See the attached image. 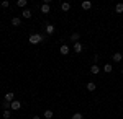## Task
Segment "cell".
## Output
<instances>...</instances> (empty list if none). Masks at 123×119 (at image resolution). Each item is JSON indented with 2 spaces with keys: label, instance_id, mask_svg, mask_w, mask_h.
I'll use <instances>...</instances> for the list:
<instances>
[{
  "label": "cell",
  "instance_id": "obj_1",
  "mask_svg": "<svg viewBox=\"0 0 123 119\" xmlns=\"http://www.w3.org/2000/svg\"><path fill=\"white\" fill-rule=\"evenodd\" d=\"M41 41H43V36H41V34H31V36H30V43H31V44H38Z\"/></svg>",
  "mask_w": 123,
  "mask_h": 119
},
{
  "label": "cell",
  "instance_id": "obj_2",
  "mask_svg": "<svg viewBox=\"0 0 123 119\" xmlns=\"http://www.w3.org/2000/svg\"><path fill=\"white\" fill-rule=\"evenodd\" d=\"M20 108H21V103H20L18 100H13V101H12V108H10L12 111H18Z\"/></svg>",
  "mask_w": 123,
  "mask_h": 119
},
{
  "label": "cell",
  "instance_id": "obj_3",
  "mask_svg": "<svg viewBox=\"0 0 123 119\" xmlns=\"http://www.w3.org/2000/svg\"><path fill=\"white\" fill-rule=\"evenodd\" d=\"M39 10H41V13H44V15H46V13H49V10H51V8H49V5H48V3H43Z\"/></svg>",
  "mask_w": 123,
  "mask_h": 119
},
{
  "label": "cell",
  "instance_id": "obj_4",
  "mask_svg": "<svg viewBox=\"0 0 123 119\" xmlns=\"http://www.w3.org/2000/svg\"><path fill=\"white\" fill-rule=\"evenodd\" d=\"M13 100H15V95H13L12 92H8L7 95H5V101H8V103H12Z\"/></svg>",
  "mask_w": 123,
  "mask_h": 119
},
{
  "label": "cell",
  "instance_id": "obj_5",
  "mask_svg": "<svg viewBox=\"0 0 123 119\" xmlns=\"http://www.w3.org/2000/svg\"><path fill=\"white\" fill-rule=\"evenodd\" d=\"M82 44H80V43H74V51H76L77 54H79V52H82Z\"/></svg>",
  "mask_w": 123,
  "mask_h": 119
},
{
  "label": "cell",
  "instance_id": "obj_6",
  "mask_svg": "<svg viewBox=\"0 0 123 119\" xmlns=\"http://www.w3.org/2000/svg\"><path fill=\"white\" fill-rule=\"evenodd\" d=\"M59 51H61V54H62V55L69 54V46H66V44H62V46H61V49H59Z\"/></svg>",
  "mask_w": 123,
  "mask_h": 119
},
{
  "label": "cell",
  "instance_id": "obj_7",
  "mask_svg": "<svg viewBox=\"0 0 123 119\" xmlns=\"http://www.w3.org/2000/svg\"><path fill=\"white\" fill-rule=\"evenodd\" d=\"M95 88H97V85H95L94 82H89V83H87V90H89V92H95Z\"/></svg>",
  "mask_w": 123,
  "mask_h": 119
},
{
  "label": "cell",
  "instance_id": "obj_8",
  "mask_svg": "<svg viewBox=\"0 0 123 119\" xmlns=\"http://www.w3.org/2000/svg\"><path fill=\"white\" fill-rule=\"evenodd\" d=\"M79 39H80V34H79V33H74V34H71V41H74V43H79Z\"/></svg>",
  "mask_w": 123,
  "mask_h": 119
},
{
  "label": "cell",
  "instance_id": "obj_9",
  "mask_svg": "<svg viewBox=\"0 0 123 119\" xmlns=\"http://www.w3.org/2000/svg\"><path fill=\"white\" fill-rule=\"evenodd\" d=\"M90 7H92V3H90L89 0H85V2H82V8H84V10H90Z\"/></svg>",
  "mask_w": 123,
  "mask_h": 119
},
{
  "label": "cell",
  "instance_id": "obj_10",
  "mask_svg": "<svg viewBox=\"0 0 123 119\" xmlns=\"http://www.w3.org/2000/svg\"><path fill=\"white\" fill-rule=\"evenodd\" d=\"M122 59H123V55L120 54V52H115V54H113V60H115V62H120Z\"/></svg>",
  "mask_w": 123,
  "mask_h": 119
},
{
  "label": "cell",
  "instance_id": "obj_11",
  "mask_svg": "<svg viewBox=\"0 0 123 119\" xmlns=\"http://www.w3.org/2000/svg\"><path fill=\"white\" fill-rule=\"evenodd\" d=\"M98 72H100V69H98V65H92V67H90V73H94V75H97Z\"/></svg>",
  "mask_w": 123,
  "mask_h": 119
},
{
  "label": "cell",
  "instance_id": "obj_12",
  "mask_svg": "<svg viewBox=\"0 0 123 119\" xmlns=\"http://www.w3.org/2000/svg\"><path fill=\"white\" fill-rule=\"evenodd\" d=\"M61 10H62V11H69V10H71V5H69L67 2H64V3L61 5Z\"/></svg>",
  "mask_w": 123,
  "mask_h": 119
},
{
  "label": "cell",
  "instance_id": "obj_13",
  "mask_svg": "<svg viewBox=\"0 0 123 119\" xmlns=\"http://www.w3.org/2000/svg\"><path fill=\"white\" fill-rule=\"evenodd\" d=\"M12 25H13V26H20V25H21L20 18H17V16H15V18H12Z\"/></svg>",
  "mask_w": 123,
  "mask_h": 119
},
{
  "label": "cell",
  "instance_id": "obj_14",
  "mask_svg": "<svg viewBox=\"0 0 123 119\" xmlns=\"http://www.w3.org/2000/svg\"><path fill=\"white\" fill-rule=\"evenodd\" d=\"M115 11H117V13H123V3H117Z\"/></svg>",
  "mask_w": 123,
  "mask_h": 119
},
{
  "label": "cell",
  "instance_id": "obj_15",
  "mask_svg": "<svg viewBox=\"0 0 123 119\" xmlns=\"http://www.w3.org/2000/svg\"><path fill=\"white\" fill-rule=\"evenodd\" d=\"M10 114H12V111L10 109H3V113H2V116H3V119H8Z\"/></svg>",
  "mask_w": 123,
  "mask_h": 119
},
{
  "label": "cell",
  "instance_id": "obj_16",
  "mask_svg": "<svg viewBox=\"0 0 123 119\" xmlns=\"http://www.w3.org/2000/svg\"><path fill=\"white\" fill-rule=\"evenodd\" d=\"M23 18H31V10H23Z\"/></svg>",
  "mask_w": 123,
  "mask_h": 119
},
{
  "label": "cell",
  "instance_id": "obj_17",
  "mask_svg": "<svg viewBox=\"0 0 123 119\" xmlns=\"http://www.w3.org/2000/svg\"><path fill=\"white\" fill-rule=\"evenodd\" d=\"M46 33L48 34H53V33H54V26H53V25H48L46 26Z\"/></svg>",
  "mask_w": 123,
  "mask_h": 119
},
{
  "label": "cell",
  "instance_id": "obj_18",
  "mask_svg": "<svg viewBox=\"0 0 123 119\" xmlns=\"http://www.w3.org/2000/svg\"><path fill=\"white\" fill-rule=\"evenodd\" d=\"M44 118H46V119H51V118H53V111H51V109H46V111H44Z\"/></svg>",
  "mask_w": 123,
  "mask_h": 119
},
{
  "label": "cell",
  "instance_id": "obj_19",
  "mask_svg": "<svg viewBox=\"0 0 123 119\" xmlns=\"http://www.w3.org/2000/svg\"><path fill=\"white\" fill-rule=\"evenodd\" d=\"M104 70H105V72H107V73H110V72H112V70H113V67H112V65H110V64H105Z\"/></svg>",
  "mask_w": 123,
  "mask_h": 119
},
{
  "label": "cell",
  "instance_id": "obj_20",
  "mask_svg": "<svg viewBox=\"0 0 123 119\" xmlns=\"http://www.w3.org/2000/svg\"><path fill=\"white\" fill-rule=\"evenodd\" d=\"M72 119H84V116H82V113H74Z\"/></svg>",
  "mask_w": 123,
  "mask_h": 119
},
{
  "label": "cell",
  "instance_id": "obj_21",
  "mask_svg": "<svg viewBox=\"0 0 123 119\" xmlns=\"http://www.w3.org/2000/svg\"><path fill=\"white\" fill-rule=\"evenodd\" d=\"M17 5H18V7H25V5H26V0H18Z\"/></svg>",
  "mask_w": 123,
  "mask_h": 119
},
{
  "label": "cell",
  "instance_id": "obj_22",
  "mask_svg": "<svg viewBox=\"0 0 123 119\" xmlns=\"http://www.w3.org/2000/svg\"><path fill=\"white\" fill-rule=\"evenodd\" d=\"M8 5H10V3H8V2H7V0H5V2H2V7H3V8H7Z\"/></svg>",
  "mask_w": 123,
  "mask_h": 119
},
{
  "label": "cell",
  "instance_id": "obj_23",
  "mask_svg": "<svg viewBox=\"0 0 123 119\" xmlns=\"http://www.w3.org/2000/svg\"><path fill=\"white\" fill-rule=\"evenodd\" d=\"M33 119H39V116H33Z\"/></svg>",
  "mask_w": 123,
  "mask_h": 119
}]
</instances>
